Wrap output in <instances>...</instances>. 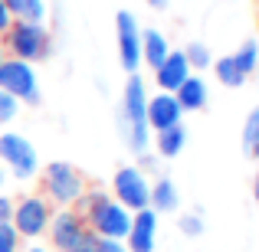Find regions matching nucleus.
Masks as SVG:
<instances>
[{
    "instance_id": "1",
    "label": "nucleus",
    "mask_w": 259,
    "mask_h": 252,
    "mask_svg": "<svg viewBox=\"0 0 259 252\" xmlns=\"http://www.w3.org/2000/svg\"><path fill=\"white\" fill-rule=\"evenodd\" d=\"M148 108V85L138 72H132L125 82V92H121V105H118V128L125 144L132 147L135 154H145L148 144H151V128H148L145 118Z\"/></svg>"
},
{
    "instance_id": "2",
    "label": "nucleus",
    "mask_w": 259,
    "mask_h": 252,
    "mask_svg": "<svg viewBox=\"0 0 259 252\" xmlns=\"http://www.w3.org/2000/svg\"><path fill=\"white\" fill-rule=\"evenodd\" d=\"M43 170V196L50 203H56V207H76L79 200H82V193L89 190L85 177L79 167H72L69 161H50Z\"/></svg>"
},
{
    "instance_id": "3",
    "label": "nucleus",
    "mask_w": 259,
    "mask_h": 252,
    "mask_svg": "<svg viewBox=\"0 0 259 252\" xmlns=\"http://www.w3.org/2000/svg\"><path fill=\"white\" fill-rule=\"evenodd\" d=\"M4 46L7 56L23 59V63H43L53 53V36L46 30V23H23L13 20V26L4 33Z\"/></svg>"
},
{
    "instance_id": "4",
    "label": "nucleus",
    "mask_w": 259,
    "mask_h": 252,
    "mask_svg": "<svg viewBox=\"0 0 259 252\" xmlns=\"http://www.w3.org/2000/svg\"><path fill=\"white\" fill-rule=\"evenodd\" d=\"M50 220H53V203L46 200L43 193H26L17 200L13 207V220L10 226L20 233V239L26 242H39L50 229Z\"/></svg>"
},
{
    "instance_id": "5",
    "label": "nucleus",
    "mask_w": 259,
    "mask_h": 252,
    "mask_svg": "<svg viewBox=\"0 0 259 252\" xmlns=\"http://www.w3.org/2000/svg\"><path fill=\"white\" fill-rule=\"evenodd\" d=\"M0 161H4L7 174L13 180H33L39 174V154L33 147L30 138H23L20 131H4L0 134Z\"/></svg>"
},
{
    "instance_id": "6",
    "label": "nucleus",
    "mask_w": 259,
    "mask_h": 252,
    "mask_svg": "<svg viewBox=\"0 0 259 252\" xmlns=\"http://www.w3.org/2000/svg\"><path fill=\"white\" fill-rule=\"evenodd\" d=\"M0 92H10L13 98H20V105H36L39 102V76L33 69V63L7 56L0 63Z\"/></svg>"
},
{
    "instance_id": "7",
    "label": "nucleus",
    "mask_w": 259,
    "mask_h": 252,
    "mask_svg": "<svg viewBox=\"0 0 259 252\" xmlns=\"http://www.w3.org/2000/svg\"><path fill=\"white\" fill-rule=\"evenodd\" d=\"M148 196H151V180L141 167L125 164L115 170L112 177V200H118L125 210H145L148 207Z\"/></svg>"
},
{
    "instance_id": "8",
    "label": "nucleus",
    "mask_w": 259,
    "mask_h": 252,
    "mask_svg": "<svg viewBox=\"0 0 259 252\" xmlns=\"http://www.w3.org/2000/svg\"><path fill=\"white\" fill-rule=\"evenodd\" d=\"M115 39H118V63L132 76L141 69V26L132 10L115 13Z\"/></svg>"
},
{
    "instance_id": "9",
    "label": "nucleus",
    "mask_w": 259,
    "mask_h": 252,
    "mask_svg": "<svg viewBox=\"0 0 259 252\" xmlns=\"http://www.w3.org/2000/svg\"><path fill=\"white\" fill-rule=\"evenodd\" d=\"M82 233H85V220H82V216H79L72 207L53 210V220H50L46 236H50V246L56 249V252H69L72 242H76Z\"/></svg>"
},
{
    "instance_id": "10",
    "label": "nucleus",
    "mask_w": 259,
    "mask_h": 252,
    "mask_svg": "<svg viewBox=\"0 0 259 252\" xmlns=\"http://www.w3.org/2000/svg\"><path fill=\"white\" fill-rule=\"evenodd\" d=\"M154 246H158V213L151 207L135 210L132 229L125 236V249L128 252H154Z\"/></svg>"
},
{
    "instance_id": "11",
    "label": "nucleus",
    "mask_w": 259,
    "mask_h": 252,
    "mask_svg": "<svg viewBox=\"0 0 259 252\" xmlns=\"http://www.w3.org/2000/svg\"><path fill=\"white\" fill-rule=\"evenodd\" d=\"M145 118H148L151 131H164V128L184 125V108L177 105V98L171 92H158V95H148Z\"/></svg>"
},
{
    "instance_id": "12",
    "label": "nucleus",
    "mask_w": 259,
    "mask_h": 252,
    "mask_svg": "<svg viewBox=\"0 0 259 252\" xmlns=\"http://www.w3.org/2000/svg\"><path fill=\"white\" fill-rule=\"evenodd\" d=\"M190 63H187V56H184V49H171L167 53V59L164 63L158 66V69H154V85L161 88V92H177V85L184 82V79L190 76Z\"/></svg>"
},
{
    "instance_id": "13",
    "label": "nucleus",
    "mask_w": 259,
    "mask_h": 252,
    "mask_svg": "<svg viewBox=\"0 0 259 252\" xmlns=\"http://www.w3.org/2000/svg\"><path fill=\"white\" fill-rule=\"evenodd\" d=\"M174 98H177V105L184 108V115H187V112H203L207 102H210V88H207V82H203L200 72H190V76L177 85Z\"/></svg>"
},
{
    "instance_id": "14",
    "label": "nucleus",
    "mask_w": 259,
    "mask_h": 252,
    "mask_svg": "<svg viewBox=\"0 0 259 252\" xmlns=\"http://www.w3.org/2000/svg\"><path fill=\"white\" fill-rule=\"evenodd\" d=\"M167 53H171V43H167L164 33L154 30V26L141 30V66H148V69L154 72L167 59Z\"/></svg>"
},
{
    "instance_id": "15",
    "label": "nucleus",
    "mask_w": 259,
    "mask_h": 252,
    "mask_svg": "<svg viewBox=\"0 0 259 252\" xmlns=\"http://www.w3.org/2000/svg\"><path fill=\"white\" fill-rule=\"evenodd\" d=\"M177 203H181V193H177V183L171 177H158V180L151 183V196H148V207L154 210V213H174Z\"/></svg>"
},
{
    "instance_id": "16",
    "label": "nucleus",
    "mask_w": 259,
    "mask_h": 252,
    "mask_svg": "<svg viewBox=\"0 0 259 252\" xmlns=\"http://www.w3.org/2000/svg\"><path fill=\"white\" fill-rule=\"evenodd\" d=\"M7 10H10L13 20H23V23H46V0H4Z\"/></svg>"
},
{
    "instance_id": "17",
    "label": "nucleus",
    "mask_w": 259,
    "mask_h": 252,
    "mask_svg": "<svg viewBox=\"0 0 259 252\" xmlns=\"http://www.w3.org/2000/svg\"><path fill=\"white\" fill-rule=\"evenodd\" d=\"M187 144V128L184 125H174V128H164V131H154V147H158L161 158H177Z\"/></svg>"
},
{
    "instance_id": "18",
    "label": "nucleus",
    "mask_w": 259,
    "mask_h": 252,
    "mask_svg": "<svg viewBox=\"0 0 259 252\" xmlns=\"http://www.w3.org/2000/svg\"><path fill=\"white\" fill-rule=\"evenodd\" d=\"M213 76H217V82L220 85H227V88H240L243 82H246V76L240 72V66L233 63V56H220V59H213Z\"/></svg>"
},
{
    "instance_id": "19",
    "label": "nucleus",
    "mask_w": 259,
    "mask_h": 252,
    "mask_svg": "<svg viewBox=\"0 0 259 252\" xmlns=\"http://www.w3.org/2000/svg\"><path fill=\"white\" fill-rule=\"evenodd\" d=\"M243 151H246V158L259 161V105L243 121Z\"/></svg>"
},
{
    "instance_id": "20",
    "label": "nucleus",
    "mask_w": 259,
    "mask_h": 252,
    "mask_svg": "<svg viewBox=\"0 0 259 252\" xmlns=\"http://www.w3.org/2000/svg\"><path fill=\"white\" fill-rule=\"evenodd\" d=\"M233 63L240 66V72H243L246 79L253 76L256 66H259V43H256V39H246V43H243L240 49L233 53Z\"/></svg>"
},
{
    "instance_id": "21",
    "label": "nucleus",
    "mask_w": 259,
    "mask_h": 252,
    "mask_svg": "<svg viewBox=\"0 0 259 252\" xmlns=\"http://www.w3.org/2000/svg\"><path fill=\"white\" fill-rule=\"evenodd\" d=\"M184 56H187L190 69L200 72V76L210 69V66H213V53H210V46H203V43H190L187 49H184Z\"/></svg>"
},
{
    "instance_id": "22",
    "label": "nucleus",
    "mask_w": 259,
    "mask_h": 252,
    "mask_svg": "<svg viewBox=\"0 0 259 252\" xmlns=\"http://www.w3.org/2000/svg\"><path fill=\"white\" fill-rule=\"evenodd\" d=\"M177 229H181L187 239H197V236H203V216L200 213H184L181 220H177Z\"/></svg>"
},
{
    "instance_id": "23",
    "label": "nucleus",
    "mask_w": 259,
    "mask_h": 252,
    "mask_svg": "<svg viewBox=\"0 0 259 252\" xmlns=\"http://www.w3.org/2000/svg\"><path fill=\"white\" fill-rule=\"evenodd\" d=\"M20 115V98H13L10 92H0V125H10Z\"/></svg>"
},
{
    "instance_id": "24",
    "label": "nucleus",
    "mask_w": 259,
    "mask_h": 252,
    "mask_svg": "<svg viewBox=\"0 0 259 252\" xmlns=\"http://www.w3.org/2000/svg\"><path fill=\"white\" fill-rule=\"evenodd\" d=\"M20 233L10 223H0V252H20Z\"/></svg>"
},
{
    "instance_id": "25",
    "label": "nucleus",
    "mask_w": 259,
    "mask_h": 252,
    "mask_svg": "<svg viewBox=\"0 0 259 252\" xmlns=\"http://www.w3.org/2000/svg\"><path fill=\"white\" fill-rule=\"evenodd\" d=\"M95 239H99V236H95L92 229L85 226V233L79 236L76 242H72V249H69V252H95Z\"/></svg>"
},
{
    "instance_id": "26",
    "label": "nucleus",
    "mask_w": 259,
    "mask_h": 252,
    "mask_svg": "<svg viewBox=\"0 0 259 252\" xmlns=\"http://www.w3.org/2000/svg\"><path fill=\"white\" fill-rule=\"evenodd\" d=\"M95 252H128V249H125V239H105V236H99L95 239Z\"/></svg>"
},
{
    "instance_id": "27",
    "label": "nucleus",
    "mask_w": 259,
    "mask_h": 252,
    "mask_svg": "<svg viewBox=\"0 0 259 252\" xmlns=\"http://www.w3.org/2000/svg\"><path fill=\"white\" fill-rule=\"evenodd\" d=\"M13 207H17V200L7 196L4 190H0V223H10L13 220Z\"/></svg>"
},
{
    "instance_id": "28",
    "label": "nucleus",
    "mask_w": 259,
    "mask_h": 252,
    "mask_svg": "<svg viewBox=\"0 0 259 252\" xmlns=\"http://www.w3.org/2000/svg\"><path fill=\"white\" fill-rule=\"evenodd\" d=\"M10 26H13V17H10V10H7V4L0 0V36H4Z\"/></svg>"
},
{
    "instance_id": "29",
    "label": "nucleus",
    "mask_w": 259,
    "mask_h": 252,
    "mask_svg": "<svg viewBox=\"0 0 259 252\" xmlns=\"http://www.w3.org/2000/svg\"><path fill=\"white\" fill-rule=\"evenodd\" d=\"M20 252H53V249H46V246H39V242H30L26 249H20Z\"/></svg>"
},
{
    "instance_id": "30",
    "label": "nucleus",
    "mask_w": 259,
    "mask_h": 252,
    "mask_svg": "<svg viewBox=\"0 0 259 252\" xmlns=\"http://www.w3.org/2000/svg\"><path fill=\"white\" fill-rule=\"evenodd\" d=\"M145 4L151 7V10H164V7H167V0H145Z\"/></svg>"
},
{
    "instance_id": "31",
    "label": "nucleus",
    "mask_w": 259,
    "mask_h": 252,
    "mask_svg": "<svg viewBox=\"0 0 259 252\" xmlns=\"http://www.w3.org/2000/svg\"><path fill=\"white\" fill-rule=\"evenodd\" d=\"M7 180H10V174H7V167H0V190L7 187Z\"/></svg>"
},
{
    "instance_id": "32",
    "label": "nucleus",
    "mask_w": 259,
    "mask_h": 252,
    "mask_svg": "<svg viewBox=\"0 0 259 252\" xmlns=\"http://www.w3.org/2000/svg\"><path fill=\"white\" fill-rule=\"evenodd\" d=\"M253 196H256V203H259V170H256V180H253Z\"/></svg>"
},
{
    "instance_id": "33",
    "label": "nucleus",
    "mask_w": 259,
    "mask_h": 252,
    "mask_svg": "<svg viewBox=\"0 0 259 252\" xmlns=\"http://www.w3.org/2000/svg\"><path fill=\"white\" fill-rule=\"evenodd\" d=\"M7 59V46H4V36H0V63Z\"/></svg>"
}]
</instances>
